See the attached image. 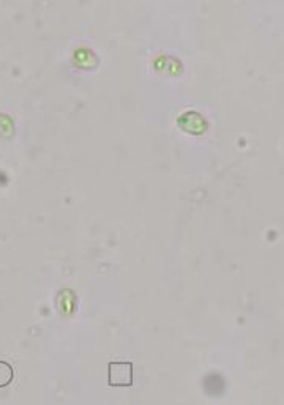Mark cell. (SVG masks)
I'll list each match as a JSON object with an SVG mask.
<instances>
[{"label":"cell","instance_id":"6da1fadb","mask_svg":"<svg viewBox=\"0 0 284 405\" xmlns=\"http://www.w3.org/2000/svg\"><path fill=\"white\" fill-rule=\"evenodd\" d=\"M109 383L111 388H127L133 385V365L131 363L111 361L109 363Z\"/></svg>","mask_w":284,"mask_h":405},{"label":"cell","instance_id":"7a4b0ae2","mask_svg":"<svg viewBox=\"0 0 284 405\" xmlns=\"http://www.w3.org/2000/svg\"><path fill=\"white\" fill-rule=\"evenodd\" d=\"M13 377H14L13 367L10 366L8 363L0 361V388L8 387L10 383L13 382Z\"/></svg>","mask_w":284,"mask_h":405}]
</instances>
